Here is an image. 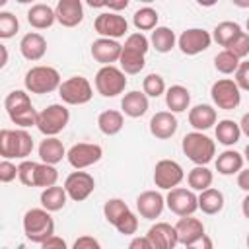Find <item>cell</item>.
Instances as JSON below:
<instances>
[{
	"label": "cell",
	"mask_w": 249,
	"mask_h": 249,
	"mask_svg": "<svg viewBox=\"0 0 249 249\" xmlns=\"http://www.w3.org/2000/svg\"><path fill=\"white\" fill-rule=\"evenodd\" d=\"M148 49H150V39L144 33H140V31L130 33L123 45V53L119 58L121 70L124 74H138L146 66Z\"/></svg>",
	"instance_id": "1"
},
{
	"label": "cell",
	"mask_w": 249,
	"mask_h": 249,
	"mask_svg": "<svg viewBox=\"0 0 249 249\" xmlns=\"http://www.w3.org/2000/svg\"><path fill=\"white\" fill-rule=\"evenodd\" d=\"M33 152V138L25 128H2L0 130V156L2 160H25Z\"/></svg>",
	"instance_id": "2"
},
{
	"label": "cell",
	"mask_w": 249,
	"mask_h": 249,
	"mask_svg": "<svg viewBox=\"0 0 249 249\" xmlns=\"http://www.w3.org/2000/svg\"><path fill=\"white\" fill-rule=\"evenodd\" d=\"M23 233L33 243H45L54 235V220L45 208H31L23 214Z\"/></svg>",
	"instance_id": "3"
},
{
	"label": "cell",
	"mask_w": 249,
	"mask_h": 249,
	"mask_svg": "<svg viewBox=\"0 0 249 249\" xmlns=\"http://www.w3.org/2000/svg\"><path fill=\"white\" fill-rule=\"evenodd\" d=\"M181 150H183V154L195 165H206L216 156V144H214V140L208 138L206 134L198 132V130H193V132H189V134L183 136Z\"/></svg>",
	"instance_id": "4"
},
{
	"label": "cell",
	"mask_w": 249,
	"mask_h": 249,
	"mask_svg": "<svg viewBox=\"0 0 249 249\" xmlns=\"http://www.w3.org/2000/svg\"><path fill=\"white\" fill-rule=\"evenodd\" d=\"M60 84H62V80H60L58 70L53 66H43V64L29 68L25 72V78H23L25 89L31 93H39V95L58 89Z\"/></svg>",
	"instance_id": "5"
},
{
	"label": "cell",
	"mask_w": 249,
	"mask_h": 249,
	"mask_svg": "<svg viewBox=\"0 0 249 249\" xmlns=\"http://www.w3.org/2000/svg\"><path fill=\"white\" fill-rule=\"evenodd\" d=\"M68 121H70V111L62 103H51L43 111H39L37 128L45 136H56L66 128Z\"/></svg>",
	"instance_id": "6"
},
{
	"label": "cell",
	"mask_w": 249,
	"mask_h": 249,
	"mask_svg": "<svg viewBox=\"0 0 249 249\" xmlns=\"http://www.w3.org/2000/svg\"><path fill=\"white\" fill-rule=\"evenodd\" d=\"M95 89L103 97H117L126 88V74L117 66H101L95 74Z\"/></svg>",
	"instance_id": "7"
},
{
	"label": "cell",
	"mask_w": 249,
	"mask_h": 249,
	"mask_svg": "<svg viewBox=\"0 0 249 249\" xmlns=\"http://www.w3.org/2000/svg\"><path fill=\"white\" fill-rule=\"evenodd\" d=\"M58 95H60L62 103H66V105H84V103H88L91 99L93 88H91L88 78L72 76V78H68V80H64L60 84Z\"/></svg>",
	"instance_id": "8"
},
{
	"label": "cell",
	"mask_w": 249,
	"mask_h": 249,
	"mask_svg": "<svg viewBox=\"0 0 249 249\" xmlns=\"http://www.w3.org/2000/svg\"><path fill=\"white\" fill-rule=\"evenodd\" d=\"M210 97L214 101V105L218 109L224 111H231L241 103V89L237 88V84L230 78H222L216 80L210 88Z\"/></svg>",
	"instance_id": "9"
},
{
	"label": "cell",
	"mask_w": 249,
	"mask_h": 249,
	"mask_svg": "<svg viewBox=\"0 0 249 249\" xmlns=\"http://www.w3.org/2000/svg\"><path fill=\"white\" fill-rule=\"evenodd\" d=\"M165 206L177 214L179 218L185 216H193L198 210V196L195 195V191L185 189V187H175L167 193L165 196Z\"/></svg>",
	"instance_id": "10"
},
{
	"label": "cell",
	"mask_w": 249,
	"mask_h": 249,
	"mask_svg": "<svg viewBox=\"0 0 249 249\" xmlns=\"http://www.w3.org/2000/svg\"><path fill=\"white\" fill-rule=\"evenodd\" d=\"M101 156H103V148L99 144H93V142H78V144H74L68 150L66 160H68V163L76 171H80V169H86V167L97 163L101 160Z\"/></svg>",
	"instance_id": "11"
},
{
	"label": "cell",
	"mask_w": 249,
	"mask_h": 249,
	"mask_svg": "<svg viewBox=\"0 0 249 249\" xmlns=\"http://www.w3.org/2000/svg\"><path fill=\"white\" fill-rule=\"evenodd\" d=\"M183 179H185V171L175 160H160L154 167V185L158 189L171 191Z\"/></svg>",
	"instance_id": "12"
},
{
	"label": "cell",
	"mask_w": 249,
	"mask_h": 249,
	"mask_svg": "<svg viewBox=\"0 0 249 249\" xmlns=\"http://www.w3.org/2000/svg\"><path fill=\"white\" fill-rule=\"evenodd\" d=\"M210 43H212V35L206 29H200V27L185 29L177 37V47L187 56H195V54L206 51L210 47Z\"/></svg>",
	"instance_id": "13"
},
{
	"label": "cell",
	"mask_w": 249,
	"mask_h": 249,
	"mask_svg": "<svg viewBox=\"0 0 249 249\" xmlns=\"http://www.w3.org/2000/svg\"><path fill=\"white\" fill-rule=\"evenodd\" d=\"M93 29L105 37V39H119L123 35H126L128 31V21L124 19V16L117 14V12H103L95 18L93 21Z\"/></svg>",
	"instance_id": "14"
},
{
	"label": "cell",
	"mask_w": 249,
	"mask_h": 249,
	"mask_svg": "<svg viewBox=\"0 0 249 249\" xmlns=\"http://www.w3.org/2000/svg\"><path fill=\"white\" fill-rule=\"evenodd\" d=\"M64 191H66V195H68V198H72V200H76V202H82V200H86L91 193H93V189H95V179H93V175H89L88 171H72L66 179H64Z\"/></svg>",
	"instance_id": "15"
},
{
	"label": "cell",
	"mask_w": 249,
	"mask_h": 249,
	"mask_svg": "<svg viewBox=\"0 0 249 249\" xmlns=\"http://www.w3.org/2000/svg\"><path fill=\"white\" fill-rule=\"evenodd\" d=\"M91 56L95 62H99L101 66H111L113 62H119L121 58V53H123V45L115 39H105V37H99L91 43V49H89Z\"/></svg>",
	"instance_id": "16"
},
{
	"label": "cell",
	"mask_w": 249,
	"mask_h": 249,
	"mask_svg": "<svg viewBox=\"0 0 249 249\" xmlns=\"http://www.w3.org/2000/svg\"><path fill=\"white\" fill-rule=\"evenodd\" d=\"M165 208V196L160 191H144L136 196V210L146 220H156Z\"/></svg>",
	"instance_id": "17"
},
{
	"label": "cell",
	"mask_w": 249,
	"mask_h": 249,
	"mask_svg": "<svg viewBox=\"0 0 249 249\" xmlns=\"http://www.w3.org/2000/svg\"><path fill=\"white\" fill-rule=\"evenodd\" d=\"M54 14L62 27H76L84 21V6L80 0H58Z\"/></svg>",
	"instance_id": "18"
},
{
	"label": "cell",
	"mask_w": 249,
	"mask_h": 249,
	"mask_svg": "<svg viewBox=\"0 0 249 249\" xmlns=\"http://www.w3.org/2000/svg\"><path fill=\"white\" fill-rule=\"evenodd\" d=\"M146 237L152 241V245L156 249H175V245L179 243L177 239V231H175V226L167 224V222H158L154 224Z\"/></svg>",
	"instance_id": "19"
},
{
	"label": "cell",
	"mask_w": 249,
	"mask_h": 249,
	"mask_svg": "<svg viewBox=\"0 0 249 249\" xmlns=\"http://www.w3.org/2000/svg\"><path fill=\"white\" fill-rule=\"evenodd\" d=\"M177 117L171 111H158L152 119H150V132L152 136L160 138V140H167L177 132Z\"/></svg>",
	"instance_id": "20"
},
{
	"label": "cell",
	"mask_w": 249,
	"mask_h": 249,
	"mask_svg": "<svg viewBox=\"0 0 249 249\" xmlns=\"http://www.w3.org/2000/svg\"><path fill=\"white\" fill-rule=\"evenodd\" d=\"M19 53L25 60H41L47 53V39L37 33V31H31V33H25L19 41Z\"/></svg>",
	"instance_id": "21"
},
{
	"label": "cell",
	"mask_w": 249,
	"mask_h": 249,
	"mask_svg": "<svg viewBox=\"0 0 249 249\" xmlns=\"http://www.w3.org/2000/svg\"><path fill=\"white\" fill-rule=\"evenodd\" d=\"M175 231H177V239L181 245H189L191 241L198 239L200 235H204V224L198 218L193 216H185L179 218L175 224Z\"/></svg>",
	"instance_id": "22"
},
{
	"label": "cell",
	"mask_w": 249,
	"mask_h": 249,
	"mask_svg": "<svg viewBox=\"0 0 249 249\" xmlns=\"http://www.w3.org/2000/svg\"><path fill=\"white\" fill-rule=\"evenodd\" d=\"M37 152H39L41 161L43 163H49V165H56L68 154L66 148H64V144L56 136H45V140H41Z\"/></svg>",
	"instance_id": "23"
},
{
	"label": "cell",
	"mask_w": 249,
	"mask_h": 249,
	"mask_svg": "<svg viewBox=\"0 0 249 249\" xmlns=\"http://www.w3.org/2000/svg\"><path fill=\"white\" fill-rule=\"evenodd\" d=\"M216 119H218L216 109L212 105H206V103H198L189 111V124L198 132L208 130L210 126H214Z\"/></svg>",
	"instance_id": "24"
},
{
	"label": "cell",
	"mask_w": 249,
	"mask_h": 249,
	"mask_svg": "<svg viewBox=\"0 0 249 249\" xmlns=\"http://www.w3.org/2000/svg\"><path fill=\"white\" fill-rule=\"evenodd\" d=\"M148 95L144 91H128L124 93L123 101H121V109H123V115L130 117V119H138L142 115H146L148 111Z\"/></svg>",
	"instance_id": "25"
},
{
	"label": "cell",
	"mask_w": 249,
	"mask_h": 249,
	"mask_svg": "<svg viewBox=\"0 0 249 249\" xmlns=\"http://www.w3.org/2000/svg\"><path fill=\"white\" fill-rule=\"evenodd\" d=\"M27 21L35 29H47L56 21V14L49 4L39 2V4H33L27 10Z\"/></svg>",
	"instance_id": "26"
},
{
	"label": "cell",
	"mask_w": 249,
	"mask_h": 249,
	"mask_svg": "<svg viewBox=\"0 0 249 249\" xmlns=\"http://www.w3.org/2000/svg\"><path fill=\"white\" fill-rule=\"evenodd\" d=\"M165 105H167V109L171 113L187 111L189 105H191V91L185 86H179V84L167 88V91H165Z\"/></svg>",
	"instance_id": "27"
},
{
	"label": "cell",
	"mask_w": 249,
	"mask_h": 249,
	"mask_svg": "<svg viewBox=\"0 0 249 249\" xmlns=\"http://www.w3.org/2000/svg\"><path fill=\"white\" fill-rule=\"evenodd\" d=\"M243 161L245 158L235 152V150H224L222 154H218L216 158V171L220 175H233L239 173L243 169Z\"/></svg>",
	"instance_id": "28"
},
{
	"label": "cell",
	"mask_w": 249,
	"mask_h": 249,
	"mask_svg": "<svg viewBox=\"0 0 249 249\" xmlns=\"http://www.w3.org/2000/svg\"><path fill=\"white\" fill-rule=\"evenodd\" d=\"M97 126L105 136H115L123 130L124 126V117L123 111H115V109H107L101 111L97 117Z\"/></svg>",
	"instance_id": "29"
},
{
	"label": "cell",
	"mask_w": 249,
	"mask_h": 249,
	"mask_svg": "<svg viewBox=\"0 0 249 249\" xmlns=\"http://www.w3.org/2000/svg\"><path fill=\"white\" fill-rule=\"evenodd\" d=\"M39 200H41V208H45V210H49V212H58V210H62V208L66 206L68 195H66L64 187L54 185V187L43 189Z\"/></svg>",
	"instance_id": "30"
},
{
	"label": "cell",
	"mask_w": 249,
	"mask_h": 249,
	"mask_svg": "<svg viewBox=\"0 0 249 249\" xmlns=\"http://www.w3.org/2000/svg\"><path fill=\"white\" fill-rule=\"evenodd\" d=\"M224 204H226L224 193L218 191V189H212V187H210V189H206V191H202V193L198 195V208H200L204 214H208V216L222 212Z\"/></svg>",
	"instance_id": "31"
},
{
	"label": "cell",
	"mask_w": 249,
	"mask_h": 249,
	"mask_svg": "<svg viewBox=\"0 0 249 249\" xmlns=\"http://www.w3.org/2000/svg\"><path fill=\"white\" fill-rule=\"evenodd\" d=\"M241 138V128L239 123L231 121V119H222L216 124V140L224 146H233L237 144Z\"/></svg>",
	"instance_id": "32"
},
{
	"label": "cell",
	"mask_w": 249,
	"mask_h": 249,
	"mask_svg": "<svg viewBox=\"0 0 249 249\" xmlns=\"http://www.w3.org/2000/svg\"><path fill=\"white\" fill-rule=\"evenodd\" d=\"M175 43H177V37H175L173 29H169V27H165V25H158V27L152 31V35H150V45H152L158 53H161V54L169 53V51L175 47Z\"/></svg>",
	"instance_id": "33"
},
{
	"label": "cell",
	"mask_w": 249,
	"mask_h": 249,
	"mask_svg": "<svg viewBox=\"0 0 249 249\" xmlns=\"http://www.w3.org/2000/svg\"><path fill=\"white\" fill-rule=\"evenodd\" d=\"M239 33H241V25H239L237 21H220V23L214 27L212 39H214L220 47L228 49V47L235 41V37H237Z\"/></svg>",
	"instance_id": "34"
},
{
	"label": "cell",
	"mask_w": 249,
	"mask_h": 249,
	"mask_svg": "<svg viewBox=\"0 0 249 249\" xmlns=\"http://www.w3.org/2000/svg\"><path fill=\"white\" fill-rule=\"evenodd\" d=\"M212 181H214V175L212 171L206 167V165H195L189 173H187V183L191 187V191H206L212 187Z\"/></svg>",
	"instance_id": "35"
},
{
	"label": "cell",
	"mask_w": 249,
	"mask_h": 249,
	"mask_svg": "<svg viewBox=\"0 0 249 249\" xmlns=\"http://www.w3.org/2000/svg\"><path fill=\"white\" fill-rule=\"evenodd\" d=\"M158 12L154 10V8H150V6H144V8H140V10H136L134 12V16H132V23H134V27L142 33V31H154L156 27H158Z\"/></svg>",
	"instance_id": "36"
},
{
	"label": "cell",
	"mask_w": 249,
	"mask_h": 249,
	"mask_svg": "<svg viewBox=\"0 0 249 249\" xmlns=\"http://www.w3.org/2000/svg\"><path fill=\"white\" fill-rule=\"evenodd\" d=\"M128 212H130V208L123 198H109L103 204V216L111 226H117L121 222V218L126 216Z\"/></svg>",
	"instance_id": "37"
},
{
	"label": "cell",
	"mask_w": 249,
	"mask_h": 249,
	"mask_svg": "<svg viewBox=\"0 0 249 249\" xmlns=\"http://www.w3.org/2000/svg\"><path fill=\"white\" fill-rule=\"evenodd\" d=\"M56 181H58V171H56V167L39 161V163H37V171H35V187L49 189V187H54Z\"/></svg>",
	"instance_id": "38"
},
{
	"label": "cell",
	"mask_w": 249,
	"mask_h": 249,
	"mask_svg": "<svg viewBox=\"0 0 249 249\" xmlns=\"http://www.w3.org/2000/svg\"><path fill=\"white\" fill-rule=\"evenodd\" d=\"M214 68L220 72V74H235V70L239 68V58L230 53V51H220L216 56H214Z\"/></svg>",
	"instance_id": "39"
},
{
	"label": "cell",
	"mask_w": 249,
	"mask_h": 249,
	"mask_svg": "<svg viewBox=\"0 0 249 249\" xmlns=\"http://www.w3.org/2000/svg\"><path fill=\"white\" fill-rule=\"evenodd\" d=\"M29 105H31V99H29L27 91H23V89H14L4 99V107H6V113L8 115H12V113H16L19 109H25Z\"/></svg>",
	"instance_id": "40"
},
{
	"label": "cell",
	"mask_w": 249,
	"mask_h": 249,
	"mask_svg": "<svg viewBox=\"0 0 249 249\" xmlns=\"http://www.w3.org/2000/svg\"><path fill=\"white\" fill-rule=\"evenodd\" d=\"M142 91L148 95V97H160L163 95L167 89H165V80L160 76V74H148L142 82Z\"/></svg>",
	"instance_id": "41"
},
{
	"label": "cell",
	"mask_w": 249,
	"mask_h": 249,
	"mask_svg": "<svg viewBox=\"0 0 249 249\" xmlns=\"http://www.w3.org/2000/svg\"><path fill=\"white\" fill-rule=\"evenodd\" d=\"M19 31V21L12 12H0V39H10Z\"/></svg>",
	"instance_id": "42"
},
{
	"label": "cell",
	"mask_w": 249,
	"mask_h": 249,
	"mask_svg": "<svg viewBox=\"0 0 249 249\" xmlns=\"http://www.w3.org/2000/svg\"><path fill=\"white\" fill-rule=\"evenodd\" d=\"M35 171H37V161L23 160V161L18 165V179H19L25 187H35Z\"/></svg>",
	"instance_id": "43"
},
{
	"label": "cell",
	"mask_w": 249,
	"mask_h": 249,
	"mask_svg": "<svg viewBox=\"0 0 249 249\" xmlns=\"http://www.w3.org/2000/svg\"><path fill=\"white\" fill-rule=\"evenodd\" d=\"M226 51L233 53L239 60H241V58H245V56L249 54V33H247V31H241V33L235 37V41H233Z\"/></svg>",
	"instance_id": "44"
},
{
	"label": "cell",
	"mask_w": 249,
	"mask_h": 249,
	"mask_svg": "<svg viewBox=\"0 0 249 249\" xmlns=\"http://www.w3.org/2000/svg\"><path fill=\"white\" fill-rule=\"evenodd\" d=\"M115 230H117L119 233H123V235H132V233H136V230H138V218H136V214L130 210L126 216L121 218V222L115 226Z\"/></svg>",
	"instance_id": "45"
},
{
	"label": "cell",
	"mask_w": 249,
	"mask_h": 249,
	"mask_svg": "<svg viewBox=\"0 0 249 249\" xmlns=\"http://www.w3.org/2000/svg\"><path fill=\"white\" fill-rule=\"evenodd\" d=\"M18 177V165L12 163L10 160H2L0 161V181L2 183H12Z\"/></svg>",
	"instance_id": "46"
},
{
	"label": "cell",
	"mask_w": 249,
	"mask_h": 249,
	"mask_svg": "<svg viewBox=\"0 0 249 249\" xmlns=\"http://www.w3.org/2000/svg\"><path fill=\"white\" fill-rule=\"evenodd\" d=\"M233 82L237 84L239 89L249 91V60L239 62V68L235 70V80Z\"/></svg>",
	"instance_id": "47"
},
{
	"label": "cell",
	"mask_w": 249,
	"mask_h": 249,
	"mask_svg": "<svg viewBox=\"0 0 249 249\" xmlns=\"http://www.w3.org/2000/svg\"><path fill=\"white\" fill-rule=\"evenodd\" d=\"M72 249H101V243L93 235H80L74 241Z\"/></svg>",
	"instance_id": "48"
},
{
	"label": "cell",
	"mask_w": 249,
	"mask_h": 249,
	"mask_svg": "<svg viewBox=\"0 0 249 249\" xmlns=\"http://www.w3.org/2000/svg\"><path fill=\"white\" fill-rule=\"evenodd\" d=\"M185 249H214V243H212V239L204 233V235H200L198 239H195V241H191L189 245H185Z\"/></svg>",
	"instance_id": "49"
},
{
	"label": "cell",
	"mask_w": 249,
	"mask_h": 249,
	"mask_svg": "<svg viewBox=\"0 0 249 249\" xmlns=\"http://www.w3.org/2000/svg\"><path fill=\"white\" fill-rule=\"evenodd\" d=\"M128 249H156V247L152 245V241L146 235H136V237L130 239Z\"/></svg>",
	"instance_id": "50"
},
{
	"label": "cell",
	"mask_w": 249,
	"mask_h": 249,
	"mask_svg": "<svg viewBox=\"0 0 249 249\" xmlns=\"http://www.w3.org/2000/svg\"><path fill=\"white\" fill-rule=\"evenodd\" d=\"M41 249H68L66 247V241L58 235H53L51 239H47L45 243H41Z\"/></svg>",
	"instance_id": "51"
},
{
	"label": "cell",
	"mask_w": 249,
	"mask_h": 249,
	"mask_svg": "<svg viewBox=\"0 0 249 249\" xmlns=\"http://www.w3.org/2000/svg\"><path fill=\"white\" fill-rule=\"evenodd\" d=\"M237 187L249 195V167H245L237 173Z\"/></svg>",
	"instance_id": "52"
},
{
	"label": "cell",
	"mask_w": 249,
	"mask_h": 249,
	"mask_svg": "<svg viewBox=\"0 0 249 249\" xmlns=\"http://www.w3.org/2000/svg\"><path fill=\"white\" fill-rule=\"evenodd\" d=\"M239 128H241V134H245L249 138V113H245L239 121Z\"/></svg>",
	"instance_id": "53"
},
{
	"label": "cell",
	"mask_w": 249,
	"mask_h": 249,
	"mask_svg": "<svg viewBox=\"0 0 249 249\" xmlns=\"http://www.w3.org/2000/svg\"><path fill=\"white\" fill-rule=\"evenodd\" d=\"M126 6H128V0H121V2H107V8H109V10H115V12H117V10H124Z\"/></svg>",
	"instance_id": "54"
},
{
	"label": "cell",
	"mask_w": 249,
	"mask_h": 249,
	"mask_svg": "<svg viewBox=\"0 0 249 249\" xmlns=\"http://www.w3.org/2000/svg\"><path fill=\"white\" fill-rule=\"evenodd\" d=\"M0 54H2V58H0V68H4L6 62H8V49H6L4 45H0Z\"/></svg>",
	"instance_id": "55"
},
{
	"label": "cell",
	"mask_w": 249,
	"mask_h": 249,
	"mask_svg": "<svg viewBox=\"0 0 249 249\" xmlns=\"http://www.w3.org/2000/svg\"><path fill=\"white\" fill-rule=\"evenodd\" d=\"M241 212H243V216L249 220V195L243 198V202H241Z\"/></svg>",
	"instance_id": "56"
},
{
	"label": "cell",
	"mask_w": 249,
	"mask_h": 249,
	"mask_svg": "<svg viewBox=\"0 0 249 249\" xmlns=\"http://www.w3.org/2000/svg\"><path fill=\"white\" fill-rule=\"evenodd\" d=\"M233 4H235V6H241V8H247V6H249V0H245V2H237V0H233Z\"/></svg>",
	"instance_id": "57"
},
{
	"label": "cell",
	"mask_w": 249,
	"mask_h": 249,
	"mask_svg": "<svg viewBox=\"0 0 249 249\" xmlns=\"http://www.w3.org/2000/svg\"><path fill=\"white\" fill-rule=\"evenodd\" d=\"M243 158L249 161V144H247V146H245V150H243Z\"/></svg>",
	"instance_id": "58"
},
{
	"label": "cell",
	"mask_w": 249,
	"mask_h": 249,
	"mask_svg": "<svg viewBox=\"0 0 249 249\" xmlns=\"http://www.w3.org/2000/svg\"><path fill=\"white\" fill-rule=\"evenodd\" d=\"M245 243H247V249H249V233H247V239H245Z\"/></svg>",
	"instance_id": "59"
},
{
	"label": "cell",
	"mask_w": 249,
	"mask_h": 249,
	"mask_svg": "<svg viewBox=\"0 0 249 249\" xmlns=\"http://www.w3.org/2000/svg\"><path fill=\"white\" fill-rule=\"evenodd\" d=\"M245 27H247V31H249V18H247V23H245Z\"/></svg>",
	"instance_id": "60"
}]
</instances>
